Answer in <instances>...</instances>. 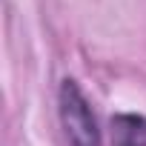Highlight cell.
<instances>
[{
  "instance_id": "1",
  "label": "cell",
  "mask_w": 146,
  "mask_h": 146,
  "mask_svg": "<svg viewBox=\"0 0 146 146\" xmlns=\"http://www.w3.org/2000/svg\"><path fill=\"white\" fill-rule=\"evenodd\" d=\"M57 109H60V123H63V135H66L69 146H103L98 117H95L86 95L72 78H66L60 86Z\"/></svg>"
},
{
  "instance_id": "2",
  "label": "cell",
  "mask_w": 146,
  "mask_h": 146,
  "mask_svg": "<svg viewBox=\"0 0 146 146\" xmlns=\"http://www.w3.org/2000/svg\"><path fill=\"white\" fill-rule=\"evenodd\" d=\"M112 143L115 146H146V117L143 115H115L112 117Z\"/></svg>"
}]
</instances>
